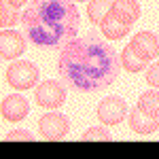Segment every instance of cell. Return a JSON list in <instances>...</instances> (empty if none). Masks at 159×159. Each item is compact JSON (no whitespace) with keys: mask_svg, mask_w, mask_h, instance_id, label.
I'll list each match as a JSON object with an SVG mask.
<instances>
[{"mask_svg":"<svg viewBox=\"0 0 159 159\" xmlns=\"http://www.w3.org/2000/svg\"><path fill=\"white\" fill-rule=\"evenodd\" d=\"M74 2H81V0H74Z\"/></svg>","mask_w":159,"mask_h":159,"instance_id":"cell-21","label":"cell"},{"mask_svg":"<svg viewBox=\"0 0 159 159\" xmlns=\"http://www.w3.org/2000/svg\"><path fill=\"white\" fill-rule=\"evenodd\" d=\"M127 115V102L119 96H108L98 104V119L104 125H119Z\"/></svg>","mask_w":159,"mask_h":159,"instance_id":"cell-6","label":"cell"},{"mask_svg":"<svg viewBox=\"0 0 159 159\" xmlns=\"http://www.w3.org/2000/svg\"><path fill=\"white\" fill-rule=\"evenodd\" d=\"M24 30L36 47H61L79 30V9L72 0H30Z\"/></svg>","mask_w":159,"mask_h":159,"instance_id":"cell-2","label":"cell"},{"mask_svg":"<svg viewBox=\"0 0 159 159\" xmlns=\"http://www.w3.org/2000/svg\"><path fill=\"white\" fill-rule=\"evenodd\" d=\"M147 83L151 87H155V89H159V61H155V64H151L147 70Z\"/></svg>","mask_w":159,"mask_h":159,"instance_id":"cell-18","label":"cell"},{"mask_svg":"<svg viewBox=\"0 0 159 159\" xmlns=\"http://www.w3.org/2000/svg\"><path fill=\"white\" fill-rule=\"evenodd\" d=\"M25 51V40L15 30H2L0 34V55L4 60H15Z\"/></svg>","mask_w":159,"mask_h":159,"instance_id":"cell-8","label":"cell"},{"mask_svg":"<svg viewBox=\"0 0 159 159\" xmlns=\"http://www.w3.org/2000/svg\"><path fill=\"white\" fill-rule=\"evenodd\" d=\"M129 127L134 129L136 134H153L159 127V119H153V117L144 115L136 106V108L129 110Z\"/></svg>","mask_w":159,"mask_h":159,"instance_id":"cell-11","label":"cell"},{"mask_svg":"<svg viewBox=\"0 0 159 159\" xmlns=\"http://www.w3.org/2000/svg\"><path fill=\"white\" fill-rule=\"evenodd\" d=\"M121 60L104 38L87 34L68 40L60 51L57 70L66 85L76 91H100L119 76Z\"/></svg>","mask_w":159,"mask_h":159,"instance_id":"cell-1","label":"cell"},{"mask_svg":"<svg viewBox=\"0 0 159 159\" xmlns=\"http://www.w3.org/2000/svg\"><path fill=\"white\" fill-rule=\"evenodd\" d=\"M100 30H102V34L110 40H121L127 32H129V25L121 24V21H117L112 15H106L104 19H102V24H100Z\"/></svg>","mask_w":159,"mask_h":159,"instance_id":"cell-12","label":"cell"},{"mask_svg":"<svg viewBox=\"0 0 159 159\" xmlns=\"http://www.w3.org/2000/svg\"><path fill=\"white\" fill-rule=\"evenodd\" d=\"M110 15L125 25H132L140 19V4L138 0H115L110 7Z\"/></svg>","mask_w":159,"mask_h":159,"instance_id":"cell-9","label":"cell"},{"mask_svg":"<svg viewBox=\"0 0 159 159\" xmlns=\"http://www.w3.org/2000/svg\"><path fill=\"white\" fill-rule=\"evenodd\" d=\"M96 140H102V142H110L112 136L106 127H89L85 134L81 136V142H96Z\"/></svg>","mask_w":159,"mask_h":159,"instance_id":"cell-17","label":"cell"},{"mask_svg":"<svg viewBox=\"0 0 159 159\" xmlns=\"http://www.w3.org/2000/svg\"><path fill=\"white\" fill-rule=\"evenodd\" d=\"M38 76L40 72L32 61H13L7 68V83L19 91L32 89L38 83Z\"/></svg>","mask_w":159,"mask_h":159,"instance_id":"cell-3","label":"cell"},{"mask_svg":"<svg viewBox=\"0 0 159 159\" xmlns=\"http://www.w3.org/2000/svg\"><path fill=\"white\" fill-rule=\"evenodd\" d=\"M110 7H112L110 0H91V2L87 4V17H89V24L100 25V24H102V19L110 13Z\"/></svg>","mask_w":159,"mask_h":159,"instance_id":"cell-14","label":"cell"},{"mask_svg":"<svg viewBox=\"0 0 159 159\" xmlns=\"http://www.w3.org/2000/svg\"><path fill=\"white\" fill-rule=\"evenodd\" d=\"M19 17H21L19 9H17V7H13L11 2L2 0V7H0V24H2V30L13 28L15 24H19Z\"/></svg>","mask_w":159,"mask_h":159,"instance_id":"cell-16","label":"cell"},{"mask_svg":"<svg viewBox=\"0 0 159 159\" xmlns=\"http://www.w3.org/2000/svg\"><path fill=\"white\" fill-rule=\"evenodd\" d=\"M38 129H40V136L45 140H61L70 132V121L61 112H47L40 117Z\"/></svg>","mask_w":159,"mask_h":159,"instance_id":"cell-5","label":"cell"},{"mask_svg":"<svg viewBox=\"0 0 159 159\" xmlns=\"http://www.w3.org/2000/svg\"><path fill=\"white\" fill-rule=\"evenodd\" d=\"M127 47L134 51L140 60L151 61L159 55V38L153 32H138V34H134V38L129 40Z\"/></svg>","mask_w":159,"mask_h":159,"instance_id":"cell-7","label":"cell"},{"mask_svg":"<svg viewBox=\"0 0 159 159\" xmlns=\"http://www.w3.org/2000/svg\"><path fill=\"white\" fill-rule=\"evenodd\" d=\"M28 110H30V104L24 96L13 93L2 100V119H7V121H21L28 115Z\"/></svg>","mask_w":159,"mask_h":159,"instance_id":"cell-10","label":"cell"},{"mask_svg":"<svg viewBox=\"0 0 159 159\" xmlns=\"http://www.w3.org/2000/svg\"><path fill=\"white\" fill-rule=\"evenodd\" d=\"M34 100L38 106L43 108H60L66 102V87L61 85L60 81H45L34 89Z\"/></svg>","mask_w":159,"mask_h":159,"instance_id":"cell-4","label":"cell"},{"mask_svg":"<svg viewBox=\"0 0 159 159\" xmlns=\"http://www.w3.org/2000/svg\"><path fill=\"white\" fill-rule=\"evenodd\" d=\"M7 2H11L13 7H17V9H21V7H24V4L28 2V0H7Z\"/></svg>","mask_w":159,"mask_h":159,"instance_id":"cell-20","label":"cell"},{"mask_svg":"<svg viewBox=\"0 0 159 159\" xmlns=\"http://www.w3.org/2000/svg\"><path fill=\"white\" fill-rule=\"evenodd\" d=\"M4 140L7 142H13V140H28V142H32L34 136L30 134V132H25V129H13V132H9V134L4 136Z\"/></svg>","mask_w":159,"mask_h":159,"instance_id":"cell-19","label":"cell"},{"mask_svg":"<svg viewBox=\"0 0 159 159\" xmlns=\"http://www.w3.org/2000/svg\"><path fill=\"white\" fill-rule=\"evenodd\" d=\"M138 108L142 110L144 115L153 117V119H159V89H148L144 91L140 100H138Z\"/></svg>","mask_w":159,"mask_h":159,"instance_id":"cell-13","label":"cell"},{"mask_svg":"<svg viewBox=\"0 0 159 159\" xmlns=\"http://www.w3.org/2000/svg\"><path fill=\"white\" fill-rule=\"evenodd\" d=\"M119 60H121V66L127 70V72H140L142 68H147V61L140 60V57H138L129 47H125V49L121 51Z\"/></svg>","mask_w":159,"mask_h":159,"instance_id":"cell-15","label":"cell"}]
</instances>
